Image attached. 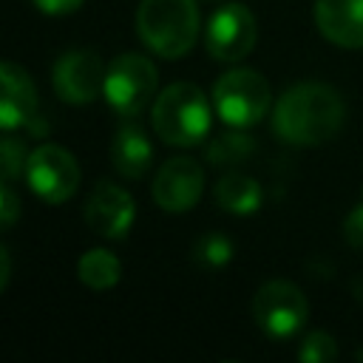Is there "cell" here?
Wrapping results in <instances>:
<instances>
[{"label":"cell","mask_w":363,"mask_h":363,"mask_svg":"<svg viewBox=\"0 0 363 363\" xmlns=\"http://www.w3.org/2000/svg\"><path fill=\"white\" fill-rule=\"evenodd\" d=\"M216 201L221 204V210L235 213V216H250L261 207L264 201V190L258 184V179L238 173V170H227L218 182H216Z\"/></svg>","instance_id":"obj_15"},{"label":"cell","mask_w":363,"mask_h":363,"mask_svg":"<svg viewBox=\"0 0 363 363\" xmlns=\"http://www.w3.org/2000/svg\"><path fill=\"white\" fill-rule=\"evenodd\" d=\"M133 218H136L133 196L108 179L96 182V187L91 190V196L85 201L88 227L102 238H125L130 233Z\"/></svg>","instance_id":"obj_11"},{"label":"cell","mask_w":363,"mask_h":363,"mask_svg":"<svg viewBox=\"0 0 363 363\" xmlns=\"http://www.w3.org/2000/svg\"><path fill=\"white\" fill-rule=\"evenodd\" d=\"M258 40L255 14L244 3H224L216 9L204 26V48L218 62L244 60Z\"/></svg>","instance_id":"obj_7"},{"label":"cell","mask_w":363,"mask_h":363,"mask_svg":"<svg viewBox=\"0 0 363 363\" xmlns=\"http://www.w3.org/2000/svg\"><path fill=\"white\" fill-rule=\"evenodd\" d=\"M156 88H159V71L145 54L128 51L119 54L113 62H108L102 96L122 119H136L156 99Z\"/></svg>","instance_id":"obj_5"},{"label":"cell","mask_w":363,"mask_h":363,"mask_svg":"<svg viewBox=\"0 0 363 363\" xmlns=\"http://www.w3.org/2000/svg\"><path fill=\"white\" fill-rule=\"evenodd\" d=\"M77 275H79V281H82L88 289L105 292V289H111V286L119 284V278H122V264H119V258H116L111 250L94 247V250H88V252L79 258Z\"/></svg>","instance_id":"obj_16"},{"label":"cell","mask_w":363,"mask_h":363,"mask_svg":"<svg viewBox=\"0 0 363 363\" xmlns=\"http://www.w3.org/2000/svg\"><path fill=\"white\" fill-rule=\"evenodd\" d=\"M85 0H31V6L48 17H62V14H71L82 6Z\"/></svg>","instance_id":"obj_23"},{"label":"cell","mask_w":363,"mask_h":363,"mask_svg":"<svg viewBox=\"0 0 363 363\" xmlns=\"http://www.w3.org/2000/svg\"><path fill=\"white\" fill-rule=\"evenodd\" d=\"M26 182L48 204L68 201L79 187V164L77 159L60 145H40L28 153L26 162Z\"/></svg>","instance_id":"obj_8"},{"label":"cell","mask_w":363,"mask_h":363,"mask_svg":"<svg viewBox=\"0 0 363 363\" xmlns=\"http://www.w3.org/2000/svg\"><path fill=\"white\" fill-rule=\"evenodd\" d=\"M252 153H255V142L241 128L227 130V133L216 136L207 145V162L210 164H218V167H235V164L247 162Z\"/></svg>","instance_id":"obj_17"},{"label":"cell","mask_w":363,"mask_h":363,"mask_svg":"<svg viewBox=\"0 0 363 363\" xmlns=\"http://www.w3.org/2000/svg\"><path fill=\"white\" fill-rule=\"evenodd\" d=\"M196 258H199V264L218 269V267L230 264V258H233V241L227 235H221V233H207L204 238L196 241Z\"/></svg>","instance_id":"obj_19"},{"label":"cell","mask_w":363,"mask_h":363,"mask_svg":"<svg viewBox=\"0 0 363 363\" xmlns=\"http://www.w3.org/2000/svg\"><path fill=\"white\" fill-rule=\"evenodd\" d=\"M17 216H20V201L11 190V182L3 179V187H0V224H3V230H11Z\"/></svg>","instance_id":"obj_22"},{"label":"cell","mask_w":363,"mask_h":363,"mask_svg":"<svg viewBox=\"0 0 363 363\" xmlns=\"http://www.w3.org/2000/svg\"><path fill=\"white\" fill-rule=\"evenodd\" d=\"M26 162H28V150L23 145V139L14 136V130H6L3 142H0V167H3V179L14 182L17 176H26Z\"/></svg>","instance_id":"obj_18"},{"label":"cell","mask_w":363,"mask_h":363,"mask_svg":"<svg viewBox=\"0 0 363 363\" xmlns=\"http://www.w3.org/2000/svg\"><path fill=\"white\" fill-rule=\"evenodd\" d=\"M9 269H11V261H9V247L3 244V247H0V289H6V286H9V275H11Z\"/></svg>","instance_id":"obj_24"},{"label":"cell","mask_w":363,"mask_h":363,"mask_svg":"<svg viewBox=\"0 0 363 363\" xmlns=\"http://www.w3.org/2000/svg\"><path fill=\"white\" fill-rule=\"evenodd\" d=\"M346 119L343 96L326 82L289 85L272 105V130L281 142L315 147L337 136Z\"/></svg>","instance_id":"obj_1"},{"label":"cell","mask_w":363,"mask_h":363,"mask_svg":"<svg viewBox=\"0 0 363 363\" xmlns=\"http://www.w3.org/2000/svg\"><path fill=\"white\" fill-rule=\"evenodd\" d=\"M111 164L122 179H142L153 164V142L139 119H125L111 139Z\"/></svg>","instance_id":"obj_14"},{"label":"cell","mask_w":363,"mask_h":363,"mask_svg":"<svg viewBox=\"0 0 363 363\" xmlns=\"http://www.w3.org/2000/svg\"><path fill=\"white\" fill-rule=\"evenodd\" d=\"M343 238L352 250H363V201H357L343 218Z\"/></svg>","instance_id":"obj_21"},{"label":"cell","mask_w":363,"mask_h":363,"mask_svg":"<svg viewBox=\"0 0 363 363\" xmlns=\"http://www.w3.org/2000/svg\"><path fill=\"white\" fill-rule=\"evenodd\" d=\"M272 105L267 79L252 68H230L213 85V108L230 128L258 125Z\"/></svg>","instance_id":"obj_4"},{"label":"cell","mask_w":363,"mask_h":363,"mask_svg":"<svg viewBox=\"0 0 363 363\" xmlns=\"http://www.w3.org/2000/svg\"><path fill=\"white\" fill-rule=\"evenodd\" d=\"M0 82H3V94H0L3 130H17L31 125L37 119V88L26 74V68L6 60L0 65Z\"/></svg>","instance_id":"obj_12"},{"label":"cell","mask_w":363,"mask_h":363,"mask_svg":"<svg viewBox=\"0 0 363 363\" xmlns=\"http://www.w3.org/2000/svg\"><path fill=\"white\" fill-rule=\"evenodd\" d=\"M153 201L164 213H187L204 193V167L193 156H170L153 179Z\"/></svg>","instance_id":"obj_10"},{"label":"cell","mask_w":363,"mask_h":363,"mask_svg":"<svg viewBox=\"0 0 363 363\" xmlns=\"http://www.w3.org/2000/svg\"><path fill=\"white\" fill-rule=\"evenodd\" d=\"M105 74H108V65L99 60V54L74 48L54 62L51 85L62 102L85 105V102H94L99 94H105Z\"/></svg>","instance_id":"obj_9"},{"label":"cell","mask_w":363,"mask_h":363,"mask_svg":"<svg viewBox=\"0 0 363 363\" xmlns=\"http://www.w3.org/2000/svg\"><path fill=\"white\" fill-rule=\"evenodd\" d=\"M199 28L196 0H142L136 9L139 40L164 60L184 57L196 45Z\"/></svg>","instance_id":"obj_3"},{"label":"cell","mask_w":363,"mask_h":363,"mask_svg":"<svg viewBox=\"0 0 363 363\" xmlns=\"http://www.w3.org/2000/svg\"><path fill=\"white\" fill-rule=\"evenodd\" d=\"M213 111L207 94L196 82H173L156 94L150 105V125L164 145L196 147L210 133Z\"/></svg>","instance_id":"obj_2"},{"label":"cell","mask_w":363,"mask_h":363,"mask_svg":"<svg viewBox=\"0 0 363 363\" xmlns=\"http://www.w3.org/2000/svg\"><path fill=\"white\" fill-rule=\"evenodd\" d=\"M340 354V349H337V340L329 335V332H309L303 340H301V346H298V357L303 360V363H326V360H335Z\"/></svg>","instance_id":"obj_20"},{"label":"cell","mask_w":363,"mask_h":363,"mask_svg":"<svg viewBox=\"0 0 363 363\" xmlns=\"http://www.w3.org/2000/svg\"><path fill=\"white\" fill-rule=\"evenodd\" d=\"M318 31L340 48H363V0H315Z\"/></svg>","instance_id":"obj_13"},{"label":"cell","mask_w":363,"mask_h":363,"mask_svg":"<svg viewBox=\"0 0 363 363\" xmlns=\"http://www.w3.org/2000/svg\"><path fill=\"white\" fill-rule=\"evenodd\" d=\"M250 312L255 326L269 340H289L303 329L309 318V303L301 286H295L292 281H267L252 295Z\"/></svg>","instance_id":"obj_6"}]
</instances>
